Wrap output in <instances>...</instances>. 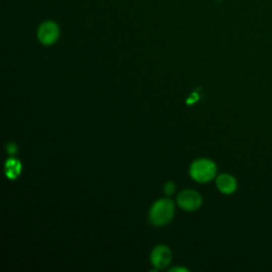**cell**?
Listing matches in <instances>:
<instances>
[{"mask_svg":"<svg viewBox=\"0 0 272 272\" xmlns=\"http://www.w3.org/2000/svg\"><path fill=\"white\" fill-rule=\"evenodd\" d=\"M175 214V204L170 199H160L150 209V223L156 226H165L173 219Z\"/></svg>","mask_w":272,"mask_h":272,"instance_id":"cell-1","label":"cell"},{"mask_svg":"<svg viewBox=\"0 0 272 272\" xmlns=\"http://www.w3.org/2000/svg\"><path fill=\"white\" fill-rule=\"evenodd\" d=\"M217 167L213 160L207 158H200L195 160L190 166V176L197 182L205 183L213 179L216 175Z\"/></svg>","mask_w":272,"mask_h":272,"instance_id":"cell-2","label":"cell"},{"mask_svg":"<svg viewBox=\"0 0 272 272\" xmlns=\"http://www.w3.org/2000/svg\"><path fill=\"white\" fill-rule=\"evenodd\" d=\"M201 203H202V198L195 190L187 189L178 196V204L180 207L188 211L198 209L201 206Z\"/></svg>","mask_w":272,"mask_h":272,"instance_id":"cell-3","label":"cell"},{"mask_svg":"<svg viewBox=\"0 0 272 272\" xmlns=\"http://www.w3.org/2000/svg\"><path fill=\"white\" fill-rule=\"evenodd\" d=\"M59 28L52 22H46L38 29V39L44 45H52L59 37Z\"/></svg>","mask_w":272,"mask_h":272,"instance_id":"cell-4","label":"cell"},{"mask_svg":"<svg viewBox=\"0 0 272 272\" xmlns=\"http://www.w3.org/2000/svg\"><path fill=\"white\" fill-rule=\"evenodd\" d=\"M171 261V251L167 246H156L151 253V263L156 269H163Z\"/></svg>","mask_w":272,"mask_h":272,"instance_id":"cell-5","label":"cell"},{"mask_svg":"<svg viewBox=\"0 0 272 272\" xmlns=\"http://www.w3.org/2000/svg\"><path fill=\"white\" fill-rule=\"evenodd\" d=\"M216 185L221 193L226 195L233 194L237 188L236 180L234 179V177H232L230 175L219 176L216 180Z\"/></svg>","mask_w":272,"mask_h":272,"instance_id":"cell-6","label":"cell"},{"mask_svg":"<svg viewBox=\"0 0 272 272\" xmlns=\"http://www.w3.org/2000/svg\"><path fill=\"white\" fill-rule=\"evenodd\" d=\"M5 171L9 179L15 180L22 173V164L16 158H9L5 165Z\"/></svg>","mask_w":272,"mask_h":272,"instance_id":"cell-7","label":"cell"},{"mask_svg":"<svg viewBox=\"0 0 272 272\" xmlns=\"http://www.w3.org/2000/svg\"><path fill=\"white\" fill-rule=\"evenodd\" d=\"M164 191L167 196H171L176 191V184L174 182H171V181H169V182H167L164 186Z\"/></svg>","mask_w":272,"mask_h":272,"instance_id":"cell-8","label":"cell"},{"mask_svg":"<svg viewBox=\"0 0 272 272\" xmlns=\"http://www.w3.org/2000/svg\"><path fill=\"white\" fill-rule=\"evenodd\" d=\"M7 150H8V152H9L10 154H15V152L17 151V147H16L15 144L10 143V144H8V146H7Z\"/></svg>","mask_w":272,"mask_h":272,"instance_id":"cell-9","label":"cell"},{"mask_svg":"<svg viewBox=\"0 0 272 272\" xmlns=\"http://www.w3.org/2000/svg\"><path fill=\"white\" fill-rule=\"evenodd\" d=\"M170 271H184V272H187L188 270L185 269V268H174V269H171Z\"/></svg>","mask_w":272,"mask_h":272,"instance_id":"cell-10","label":"cell"}]
</instances>
